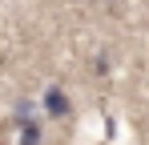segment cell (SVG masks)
Wrapping results in <instances>:
<instances>
[{"mask_svg":"<svg viewBox=\"0 0 149 145\" xmlns=\"http://www.w3.org/2000/svg\"><path fill=\"white\" fill-rule=\"evenodd\" d=\"M45 113H49V117H69V113H73L69 93H65L61 85H49V89H45Z\"/></svg>","mask_w":149,"mask_h":145,"instance_id":"6da1fadb","label":"cell"},{"mask_svg":"<svg viewBox=\"0 0 149 145\" xmlns=\"http://www.w3.org/2000/svg\"><path fill=\"white\" fill-rule=\"evenodd\" d=\"M20 145H40V121H20Z\"/></svg>","mask_w":149,"mask_h":145,"instance_id":"7a4b0ae2","label":"cell"}]
</instances>
